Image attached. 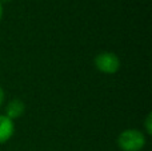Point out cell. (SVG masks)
Listing matches in <instances>:
<instances>
[{
  "instance_id": "5",
  "label": "cell",
  "mask_w": 152,
  "mask_h": 151,
  "mask_svg": "<svg viewBox=\"0 0 152 151\" xmlns=\"http://www.w3.org/2000/svg\"><path fill=\"white\" fill-rule=\"evenodd\" d=\"M151 120H152V114L150 112V114L147 115V118H145V122H144L145 131H147L148 135H151V134H152V123H151Z\"/></svg>"
},
{
  "instance_id": "8",
  "label": "cell",
  "mask_w": 152,
  "mask_h": 151,
  "mask_svg": "<svg viewBox=\"0 0 152 151\" xmlns=\"http://www.w3.org/2000/svg\"><path fill=\"white\" fill-rule=\"evenodd\" d=\"M3 1H10V0H0V3H3Z\"/></svg>"
},
{
  "instance_id": "2",
  "label": "cell",
  "mask_w": 152,
  "mask_h": 151,
  "mask_svg": "<svg viewBox=\"0 0 152 151\" xmlns=\"http://www.w3.org/2000/svg\"><path fill=\"white\" fill-rule=\"evenodd\" d=\"M95 67L103 74L112 75L116 74L120 68V59L118 58V55L113 52H100L99 55H96L95 58Z\"/></svg>"
},
{
  "instance_id": "1",
  "label": "cell",
  "mask_w": 152,
  "mask_h": 151,
  "mask_svg": "<svg viewBox=\"0 0 152 151\" xmlns=\"http://www.w3.org/2000/svg\"><path fill=\"white\" fill-rule=\"evenodd\" d=\"M145 135L136 128L124 130L118 138V144L121 151H142L145 146Z\"/></svg>"
},
{
  "instance_id": "7",
  "label": "cell",
  "mask_w": 152,
  "mask_h": 151,
  "mask_svg": "<svg viewBox=\"0 0 152 151\" xmlns=\"http://www.w3.org/2000/svg\"><path fill=\"white\" fill-rule=\"evenodd\" d=\"M3 18V3H0V20Z\"/></svg>"
},
{
  "instance_id": "3",
  "label": "cell",
  "mask_w": 152,
  "mask_h": 151,
  "mask_svg": "<svg viewBox=\"0 0 152 151\" xmlns=\"http://www.w3.org/2000/svg\"><path fill=\"white\" fill-rule=\"evenodd\" d=\"M13 133H15L13 120L8 119L5 115H0V144L10 141Z\"/></svg>"
},
{
  "instance_id": "4",
  "label": "cell",
  "mask_w": 152,
  "mask_h": 151,
  "mask_svg": "<svg viewBox=\"0 0 152 151\" xmlns=\"http://www.w3.org/2000/svg\"><path fill=\"white\" fill-rule=\"evenodd\" d=\"M26 111V104L24 102H21L20 99H13L8 103V106L5 107V117L11 120H15L18 118H20Z\"/></svg>"
},
{
  "instance_id": "6",
  "label": "cell",
  "mask_w": 152,
  "mask_h": 151,
  "mask_svg": "<svg viewBox=\"0 0 152 151\" xmlns=\"http://www.w3.org/2000/svg\"><path fill=\"white\" fill-rule=\"evenodd\" d=\"M4 95H5V94H4V90L0 87V106H1L3 102H4Z\"/></svg>"
}]
</instances>
